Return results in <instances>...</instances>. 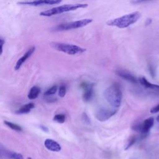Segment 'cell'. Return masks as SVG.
I'll list each match as a JSON object with an SVG mask.
<instances>
[{"label":"cell","mask_w":159,"mask_h":159,"mask_svg":"<svg viewBox=\"0 0 159 159\" xmlns=\"http://www.w3.org/2000/svg\"><path fill=\"white\" fill-rule=\"evenodd\" d=\"M141 17V14L138 12H133L121 17L108 20L106 24L109 26L117 27L120 29L126 28L135 23Z\"/></svg>","instance_id":"6da1fadb"},{"label":"cell","mask_w":159,"mask_h":159,"mask_svg":"<svg viewBox=\"0 0 159 159\" xmlns=\"http://www.w3.org/2000/svg\"><path fill=\"white\" fill-rule=\"evenodd\" d=\"M122 91L117 84L108 87L104 91V96L108 102L113 107L120 106L122 100Z\"/></svg>","instance_id":"7a4b0ae2"},{"label":"cell","mask_w":159,"mask_h":159,"mask_svg":"<svg viewBox=\"0 0 159 159\" xmlns=\"http://www.w3.org/2000/svg\"><path fill=\"white\" fill-rule=\"evenodd\" d=\"M88 7L87 4H65L57 7H55L48 9L47 11H42L40 13L41 16L50 17L52 16L60 14L63 12L75 11L80 8H85Z\"/></svg>","instance_id":"3957f363"},{"label":"cell","mask_w":159,"mask_h":159,"mask_svg":"<svg viewBox=\"0 0 159 159\" xmlns=\"http://www.w3.org/2000/svg\"><path fill=\"white\" fill-rule=\"evenodd\" d=\"M50 45L54 49L68 55L81 54L86 51L85 48L73 44L53 42Z\"/></svg>","instance_id":"277c9868"},{"label":"cell","mask_w":159,"mask_h":159,"mask_svg":"<svg viewBox=\"0 0 159 159\" xmlns=\"http://www.w3.org/2000/svg\"><path fill=\"white\" fill-rule=\"evenodd\" d=\"M92 22H93V19H84L79 20L66 22V23L59 24L54 27L53 28V30L63 31V30H68L78 29V28L84 27Z\"/></svg>","instance_id":"5b68a950"},{"label":"cell","mask_w":159,"mask_h":159,"mask_svg":"<svg viewBox=\"0 0 159 159\" xmlns=\"http://www.w3.org/2000/svg\"><path fill=\"white\" fill-rule=\"evenodd\" d=\"M62 0H34L32 1H21L18 4L20 5H29L32 6H40L43 5H52L60 4Z\"/></svg>","instance_id":"8992f818"},{"label":"cell","mask_w":159,"mask_h":159,"mask_svg":"<svg viewBox=\"0 0 159 159\" xmlns=\"http://www.w3.org/2000/svg\"><path fill=\"white\" fill-rule=\"evenodd\" d=\"M116 111L110 110L106 108H101L98 109L96 112V118L100 121H105L112 117Z\"/></svg>","instance_id":"52a82bcc"},{"label":"cell","mask_w":159,"mask_h":159,"mask_svg":"<svg viewBox=\"0 0 159 159\" xmlns=\"http://www.w3.org/2000/svg\"><path fill=\"white\" fill-rule=\"evenodd\" d=\"M35 50V47H32L30 48L27 50V51L17 60L16 62L14 69L15 70H18L20 69V68L22 66V65L24 64V63L33 54V53Z\"/></svg>","instance_id":"ba28073f"},{"label":"cell","mask_w":159,"mask_h":159,"mask_svg":"<svg viewBox=\"0 0 159 159\" xmlns=\"http://www.w3.org/2000/svg\"><path fill=\"white\" fill-rule=\"evenodd\" d=\"M154 124L153 117H149L145 119L142 124H140V128L139 132L142 133V135H146L147 133L150 131V129L152 127Z\"/></svg>","instance_id":"9c48e42d"},{"label":"cell","mask_w":159,"mask_h":159,"mask_svg":"<svg viewBox=\"0 0 159 159\" xmlns=\"http://www.w3.org/2000/svg\"><path fill=\"white\" fill-rule=\"evenodd\" d=\"M116 74L120 76V78L124 79L126 81H128L132 83H137V78L130 72L124 70H119L116 71Z\"/></svg>","instance_id":"30bf717a"},{"label":"cell","mask_w":159,"mask_h":159,"mask_svg":"<svg viewBox=\"0 0 159 159\" xmlns=\"http://www.w3.org/2000/svg\"><path fill=\"white\" fill-rule=\"evenodd\" d=\"M44 145L47 149L52 152H59L61 150L60 145L54 140L47 139L44 142Z\"/></svg>","instance_id":"8fae6325"},{"label":"cell","mask_w":159,"mask_h":159,"mask_svg":"<svg viewBox=\"0 0 159 159\" xmlns=\"http://www.w3.org/2000/svg\"><path fill=\"white\" fill-rule=\"evenodd\" d=\"M93 85L94 84H83L82 86L84 88L83 99L85 101H90L93 96Z\"/></svg>","instance_id":"7c38bea8"},{"label":"cell","mask_w":159,"mask_h":159,"mask_svg":"<svg viewBox=\"0 0 159 159\" xmlns=\"http://www.w3.org/2000/svg\"><path fill=\"white\" fill-rule=\"evenodd\" d=\"M139 81L140 83L142 86L148 89H159V85L157 84H154L150 83L145 77H140L139 78Z\"/></svg>","instance_id":"4fadbf2b"},{"label":"cell","mask_w":159,"mask_h":159,"mask_svg":"<svg viewBox=\"0 0 159 159\" xmlns=\"http://www.w3.org/2000/svg\"><path fill=\"white\" fill-rule=\"evenodd\" d=\"M35 107V104L33 102H30L22 106H21L18 110L16 111V113L17 114H27L29 113L31 109Z\"/></svg>","instance_id":"5bb4252c"},{"label":"cell","mask_w":159,"mask_h":159,"mask_svg":"<svg viewBox=\"0 0 159 159\" xmlns=\"http://www.w3.org/2000/svg\"><path fill=\"white\" fill-rule=\"evenodd\" d=\"M40 93V89L39 86H34L33 87L31 88V89H30L29 94H28V98L29 99L33 100L36 99L39 95Z\"/></svg>","instance_id":"9a60e30c"},{"label":"cell","mask_w":159,"mask_h":159,"mask_svg":"<svg viewBox=\"0 0 159 159\" xmlns=\"http://www.w3.org/2000/svg\"><path fill=\"white\" fill-rule=\"evenodd\" d=\"M4 123L5 125H6L7 127H9V128H11V129L14 130H16L17 132H21L22 131V127L16 124H14V123H12L11 122H9V121H7V120H4Z\"/></svg>","instance_id":"2e32d148"},{"label":"cell","mask_w":159,"mask_h":159,"mask_svg":"<svg viewBox=\"0 0 159 159\" xmlns=\"http://www.w3.org/2000/svg\"><path fill=\"white\" fill-rule=\"evenodd\" d=\"M53 120L58 123L63 124L65 121V116L63 114H58L53 117Z\"/></svg>","instance_id":"e0dca14e"},{"label":"cell","mask_w":159,"mask_h":159,"mask_svg":"<svg viewBox=\"0 0 159 159\" xmlns=\"http://www.w3.org/2000/svg\"><path fill=\"white\" fill-rule=\"evenodd\" d=\"M57 86H53L52 87H51L50 88H49L48 90H47L45 93H44V96H49L51 95H53L54 94H55V93L57 91Z\"/></svg>","instance_id":"ac0fdd59"},{"label":"cell","mask_w":159,"mask_h":159,"mask_svg":"<svg viewBox=\"0 0 159 159\" xmlns=\"http://www.w3.org/2000/svg\"><path fill=\"white\" fill-rule=\"evenodd\" d=\"M9 157L12 159H24L23 156L19 153H16L14 152H10L9 153Z\"/></svg>","instance_id":"d6986e66"},{"label":"cell","mask_w":159,"mask_h":159,"mask_svg":"<svg viewBox=\"0 0 159 159\" xmlns=\"http://www.w3.org/2000/svg\"><path fill=\"white\" fill-rule=\"evenodd\" d=\"M66 89L65 86L61 85L58 89V96L61 98L64 97L66 94Z\"/></svg>","instance_id":"ffe728a7"},{"label":"cell","mask_w":159,"mask_h":159,"mask_svg":"<svg viewBox=\"0 0 159 159\" xmlns=\"http://www.w3.org/2000/svg\"><path fill=\"white\" fill-rule=\"evenodd\" d=\"M135 141H136V137H134V136L132 137L129 139V140L127 142V145H125V150L128 149V148H130L132 145H133V144L135 142Z\"/></svg>","instance_id":"44dd1931"},{"label":"cell","mask_w":159,"mask_h":159,"mask_svg":"<svg viewBox=\"0 0 159 159\" xmlns=\"http://www.w3.org/2000/svg\"><path fill=\"white\" fill-rule=\"evenodd\" d=\"M5 43V40L3 38L0 37V55L3 52V46Z\"/></svg>","instance_id":"7402d4cb"},{"label":"cell","mask_w":159,"mask_h":159,"mask_svg":"<svg viewBox=\"0 0 159 159\" xmlns=\"http://www.w3.org/2000/svg\"><path fill=\"white\" fill-rule=\"evenodd\" d=\"M159 112V104L155 106H154L153 107H152L151 109H150V112L151 113H157Z\"/></svg>","instance_id":"603a6c76"},{"label":"cell","mask_w":159,"mask_h":159,"mask_svg":"<svg viewBox=\"0 0 159 159\" xmlns=\"http://www.w3.org/2000/svg\"><path fill=\"white\" fill-rule=\"evenodd\" d=\"M147 1H148V0H133L132 1V2L133 4H139V3H141V2Z\"/></svg>","instance_id":"cb8c5ba5"},{"label":"cell","mask_w":159,"mask_h":159,"mask_svg":"<svg viewBox=\"0 0 159 159\" xmlns=\"http://www.w3.org/2000/svg\"><path fill=\"white\" fill-rule=\"evenodd\" d=\"M157 122H159V115L158 116V117H157Z\"/></svg>","instance_id":"d4e9b609"},{"label":"cell","mask_w":159,"mask_h":159,"mask_svg":"<svg viewBox=\"0 0 159 159\" xmlns=\"http://www.w3.org/2000/svg\"><path fill=\"white\" fill-rule=\"evenodd\" d=\"M27 159H32V158H30V157H27Z\"/></svg>","instance_id":"484cf974"}]
</instances>
